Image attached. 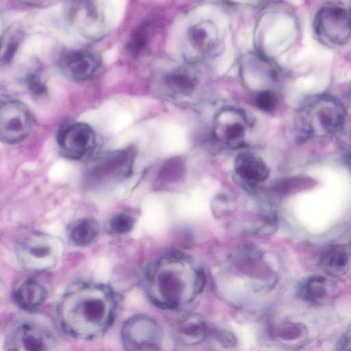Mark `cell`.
Returning <instances> with one entry per match:
<instances>
[{
	"instance_id": "1",
	"label": "cell",
	"mask_w": 351,
	"mask_h": 351,
	"mask_svg": "<svg viewBox=\"0 0 351 351\" xmlns=\"http://www.w3.org/2000/svg\"><path fill=\"white\" fill-rule=\"evenodd\" d=\"M118 300L109 286L97 282L73 284L60 298L57 315L62 330L79 339L103 336L116 317Z\"/></svg>"
},
{
	"instance_id": "2",
	"label": "cell",
	"mask_w": 351,
	"mask_h": 351,
	"mask_svg": "<svg viewBox=\"0 0 351 351\" xmlns=\"http://www.w3.org/2000/svg\"><path fill=\"white\" fill-rule=\"evenodd\" d=\"M136 149L132 146L110 151L92 159L86 167L84 184L99 189L119 183L132 173Z\"/></svg>"
},
{
	"instance_id": "3",
	"label": "cell",
	"mask_w": 351,
	"mask_h": 351,
	"mask_svg": "<svg viewBox=\"0 0 351 351\" xmlns=\"http://www.w3.org/2000/svg\"><path fill=\"white\" fill-rule=\"evenodd\" d=\"M344 115V108L338 100L330 97H317L302 109L301 128L309 135L330 134L342 126Z\"/></svg>"
},
{
	"instance_id": "4",
	"label": "cell",
	"mask_w": 351,
	"mask_h": 351,
	"mask_svg": "<svg viewBox=\"0 0 351 351\" xmlns=\"http://www.w3.org/2000/svg\"><path fill=\"white\" fill-rule=\"evenodd\" d=\"M59 241L46 233L36 232L19 244L17 258L21 265L32 272H43L53 268L60 254Z\"/></svg>"
},
{
	"instance_id": "5",
	"label": "cell",
	"mask_w": 351,
	"mask_h": 351,
	"mask_svg": "<svg viewBox=\"0 0 351 351\" xmlns=\"http://www.w3.org/2000/svg\"><path fill=\"white\" fill-rule=\"evenodd\" d=\"M64 12L69 23L86 39L97 40L105 35L107 31L106 16L98 2L68 1Z\"/></svg>"
},
{
	"instance_id": "6",
	"label": "cell",
	"mask_w": 351,
	"mask_h": 351,
	"mask_svg": "<svg viewBox=\"0 0 351 351\" xmlns=\"http://www.w3.org/2000/svg\"><path fill=\"white\" fill-rule=\"evenodd\" d=\"M30 110L21 101L5 97L0 104V138L5 144L14 145L23 141L30 133L33 125Z\"/></svg>"
},
{
	"instance_id": "7",
	"label": "cell",
	"mask_w": 351,
	"mask_h": 351,
	"mask_svg": "<svg viewBox=\"0 0 351 351\" xmlns=\"http://www.w3.org/2000/svg\"><path fill=\"white\" fill-rule=\"evenodd\" d=\"M56 141L61 154L73 160L88 158L97 145L94 130L82 122L68 123L62 125L58 131Z\"/></svg>"
},
{
	"instance_id": "8",
	"label": "cell",
	"mask_w": 351,
	"mask_h": 351,
	"mask_svg": "<svg viewBox=\"0 0 351 351\" xmlns=\"http://www.w3.org/2000/svg\"><path fill=\"white\" fill-rule=\"evenodd\" d=\"M315 29L322 39L334 45L346 43L351 33V15L339 5H328L317 13Z\"/></svg>"
},
{
	"instance_id": "9",
	"label": "cell",
	"mask_w": 351,
	"mask_h": 351,
	"mask_svg": "<svg viewBox=\"0 0 351 351\" xmlns=\"http://www.w3.org/2000/svg\"><path fill=\"white\" fill-rule=\"evenodd\" d=\"M6 351H55V339L45 327L25 322L12 329L5 340Z\"/></svg>"
},
{
	"instance_id": "10",
	"label": "cell",
	"mask_w": 351,
	"mask_h": 351,
	"mask_svg": "<svg viewBox=\"0 0 351 351\" xmlns=\"http://www.w3.org/2000/svg\"><path fill=\"white\" fill-rule=\"evenodd\" d=\"M101 60L98 54L88 50H71L64 53L59 66L62 73L76 82L91 79L98 72Z\"/></svg>"
},
{
	"instance_id": "11",
	"label": "cell",
	"mask_w": 351,
	"mask_h": 351,
	"mask_svg": "<svg viewBox=\"0 0 351 351\" xmlns=\"http://www.w3.org/2000/svg\"><path fill=\"white\" fill-rule=\"evenodd\" d=\"M249 127L244 112L238 109L223 110L217 117L215 125L216 138L232 147L243 145L245 132Z\"/></svg>"
},
{
	"instance_id": "12",
	"label": "cell",
	"mask_w": 351,
	"mask_h": 351,
	"mask_svg": "<svg viewBox=\"0 0 351 351\" xmlns=\"http://www.w3.org/2000/svg\"><path fill=\"white\" fill-rule=\"evenodd\" d=\"M154 337V325L141 316L127 319L121 330V343L125 351H149Z\"/></svg>"
},
{
	"instance_id": "13",
	"label": "cell",
	"mask_w": 351,
	"mask_h": 351,
	"mask_svg": "<svg viewBox=\"0 0 351 351\" xmlns=\"http://www.w3.org/2000/svg\"><path fill=\"white\" fill-rule=\"evenodd\" d=\"M46 288L36 280L23 281L13 291L16 306L23 311H33L43 305L47 298Z\"/></svg>"
},
{
	"instance_id": "14",
	"label": "cell",
	"mask_w": 351,
	"mask_h": 351,
	"mask_svg": "<svg viewBox=\"0 0 351 351\" xmlns=\"http://www.w3.org/2000/svg\"><path fill=\"white\" fill-rule=\"evenodd\" d=\"M235 171L243 180L250 183L265 181L269 174V169L265 162L253 154H239L234 162Z\"/></svg>"
},
{
	"instance_id": "15",
	"label": "cell",
	"mask_w": 351,
	"mask_h": 351,
	"mask_svg": "<svg viewBox=\"0 0 351 351\" xmlns=\"http://www.w3.org/2000/svg\"><path fill=\"white\" fill-rule=\"evenodd\" d=\"M302 298L316 306L328 303L332 298V291L328 280L319 275H314L304 279L299 289Z\"/></svg>"
},
{
	"instance_id": "16",
	"label": "cell",
	"mask_w": 351,
	"mask_h": 351,
	"mask_svg": "<svg viewBox=\"0 0 351 351\" xmlns=\"http://www.w3.org/2000/svg\"><path fill=\"white\" fill-rule=\"evenodd\" d=\"M99 226L95 219L83 217L73 221L68 228V237L71 241L79 246L90 244L97 237Z\"/></svg>"
},
{
	"instance_id": "17",
	"label": "cell",
	"mask_w": 351,
	"mask_h": 351,
	"mask_svg": "<svg viewBox=\"0 0 351 351\" xmlns=\"http://www.w3.org/2000/svg\"><path fill=\"white\" fill-rule=\"evenodd\" d=\"M319 264L328 274L340 276L346 273L348 268V256L343 247L333 245L322 253Z\"/></svg>"
},
{
	"instance_id": "18",
	"label": "cell",
	"mask_w": 351,
	"mask_h": 351,
	"mask_svg": "<svg viewBox=\"0 0 351 351\" xmlns=\"http://www.w3.org/2000/svg\"><path fill=\"white\" fill-rule=\"evenodd\" d=\"M163 86L175 95H186L191 93L195 86V80L184 71L169 73L162 78Z\"/></svg>"
},
{
	"instance_id": "19",
	"label": "cell",
	"mask_w": 351,
	"mask_h": 351,
	"mask_svg": "<svg viewBox=\"0 0 351 351\" xmlns=\"http://www.w3.org/2000/svg\"><path fill=\"white\" fill-rule=\"evenodd\" d=\"M188 38L194 49L202 51H208L215 39L214 27L210 23H199L189 29Z\"/></svg>"
},
{
	"instance_id": "20",
	"label": "cell",
	"mask_w": 351,
	"mask_h": 351,
	"mask_svg": "<svg viewBox=\"0 0 351 351\" xmlns=\"http://www.w3.org/2000/svg\"><path fill=\"white\" fill-rule=\"evenodd\" d=\"M23 37V33L18 26L8 27L1 40V62L10 63L14 58Z\"/></svg>"
},
{
	"instance_id": "21",
	"label": "cell",
	"mask_w": 351,
	"mask_h": 351,
	"mask_svg": "<svg viewBox=\"0 0 351 351\" xmlns=\"http://www.w3.org/2000/svg\"><path fill=\"white\" fill-rule=\"evenodd\" d=\"M185 171L183 159L176 156L163 163L159 171L158 178L162 182H173L182 177Z\"/></svg>"
},
{
	"instance_id": "22",
	"label": "cell",
	"mask_w": 351,
	"mask_h": 351,
	"mask_svg": "<svg viewBox=\"0 0 351 351\" xmlns=\"http://www.w3.org/2000/svg\"><path fill=\"white\" fill-rule=\"evenodd\" d=\"M150 32L147 25H143L137 27L132 33L128 44V50L134 56L141 54L146 48Z\"/></svg>"
},
{
	"instance_id": "23",
	"label": "cell",
	"mask_w": 351,
	"mask_h": 351,
	"mask_svg": "<svg viewBox=\"0 0 351 351\" xmlns=\"http://www.w3.org/2000/svg\"><path fill=\"white\" fill-rule=\"evenodd\" d=\"M314 180L307 177H295L281 180L275 186V190L280 194L285 195L311 188Z\"/></svg>"
},
{
	"instance_id": "24",
	"label": "cell",
	"mask_w": 351,
	"mask_h": 351,
	"mask_svg": "<svg viewBox=\"0 0 351 351\" xmlns=\"http://www.w3.org/2000/svg\"><path fill=\"white\" fill-rule=\"evenodd\" d=\"M135 220L132 216L125 213L114 215L110 220L109 228L114 234H124L134 227Z\"/></svg>"
},
{
	"instance_id": "25",
	"label": "cell",
	"mask_w": 351,
	"mask_h": 351,
	"mask_svg": "<svg viewBox=\"0 0 351 351\" xmlns=\"http://www.w3.org/2000/svg\"><path fill=\"white\" fill-rule=\"evenodd\" d=\"M25 83L29 91L35 97H43L47 92V86L36 73L29 74L25 77Z\"/></svg>"
},
{
	"instance_id": "26",
	"label": "cell",
	"mask_w": 351,
	"mask_h": 351,
	"mask_svg": "<svg viewBox=\"0 0 351 351\" xmlns=\"http://www.w3.org/2000/svg\"><path fill=\"white\" fill-rule=\"evenodd\" d=\"M257 107L261 110L270 112L275 109L277 104L276 95L269 90L260 92L255 98Z\"/></svg>"
},
{
	"instance_id": "27",
	"label": "cell",
	"mask_w": 351,
	"mask_h": 351,
	"mask_svg": "<svg viewBox=\"0 0 351 351\" xmlns=\"http://www.w3.org/2000/svg\"><path fill=\"white\" fill-rule=\"evenodd\" d=\"M241 346L244 348H249L255 343V335L253 330L247 326L239 327L237 329Z\"/></svg>"
},
{
	"instance_id": "28",
	"label": "cell",
	"mask_w": 351,
	"mask_h": 351,
	"mask_svg": "<svg viewBox=\"0 0 351 351\" xmlns=\"http://www.w3.org/2000/svg\"><path fill=\"white\" fill-rule=\"evenodd\" d=\"M338 351H351V332L342 340Z\"/></svg>"
},
{
	"instance_id": "29",
	"label": "cell",
	"mask_w": 351,
	"mask_h": 351,
	"mask_svg": "<svg viewBox=\"0 0 351 351\" xmlns=\"http://www.w3.org/2000/svg\"><path fill=\"white\" fill-rule=\"evenodd\" d=\"M350 159H351V153H350Z\"/></svg>"
}]
</instances>
